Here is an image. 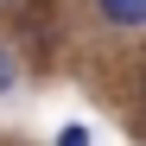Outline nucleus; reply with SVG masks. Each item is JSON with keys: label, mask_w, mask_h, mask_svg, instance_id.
I'll return each mask as SVG.
<instances>
[{"label": "nucleus", "mask_w": 146, "mask_h": 146, "mask_svg": "<svg viewBox=\"0 0 146 146\" xmlns=\"http://www.w3.org/2000/svg\"><path fill=\"white\" fill-rule=\"evenodd\" d=\"M140 89H146V70H140Z\"/></svg>", "instance_id": "obj_3"}, {"label": "nucleus", "mask_w": 146, "mask_h": 146, "mask_svg": "<svg viewBox=\"0 0 146 146\" xmlns=\"http://www.w3.org/2000/svg\"><path fill=\"white\" fill-rule=\"evenodd\" d=\"M13 89V57H7V44H0V95Z\"/></svg>", "instance_id": "obj_2"}, {"label": "nucleus", "mask_w": 146, "mask_h": 146, "mask_svg": "<svg viewBox=\"0 0 146 146\" xmlns=\"http://www.w3.org/2000/svg\"><path fill=\"white\" fill-rule=\"evenodd\" d=\"M95 13H102L108 26H121V32L146 26V0H95Z\"/></svg>", "instance_id": "obj_1"}]
</instances>
